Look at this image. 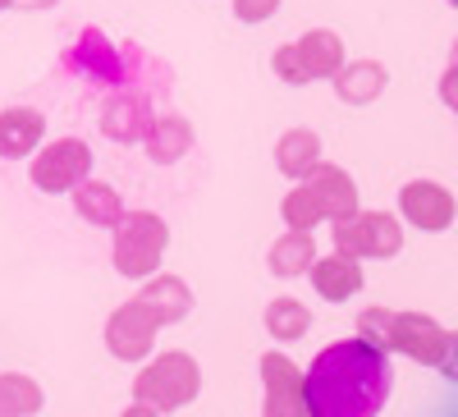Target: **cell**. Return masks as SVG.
<instances>
[{
	"label": "cell",
	"mask_w": 458,
	"mask_h": 417,
	"mask_svg": "<svg viewBox=\"0 0 458 417\" xmlns=\"http://www.w3.org/2000/svg\"><path fill=\"white\" fill-rule=\"evenodd\" d=\"M394 390L390 353L362 335L335 339L302 371V408L312 417H376Z\"/></svg>",
	"instance_id": "obj_1"
},
{
	"label": "cell",
	"mask_w": 458,
	"mask_h": 417,
	"mask_svg": "<svg viewBox=\"0 0 458 417\" xmlns=\"http://www.w3.org/2000/svg\"><path fill=\"white\" fill-rule=\"evenodd\" d=\"M114 230V248H110V261L124 280H147L151 271H161V257H165V243H170V230L157 211H129L110 225Z\"/></svg>",
	"instance_id": "obj_2"
},
{
	"label": "cell",
	"mask_w": 458,
	"mask_h": 417,
	"mask_svg": "<svg viewBox=\"0 0 458 417\" xmlns=\"http://www.w3.org/2000/svg\"><path fill=\"white\" fill-rule=\"evenodd\" d=\"M202 390V367L188 353H161L133 386V413H174Z\"/></svg>",
	"instance_id": "obj_3"
},
{
	"label": "cell",
	"mask_w": 458,
	"mask_h": 417,
	"mask_svg": "<svg viewBox=\"0 0 458 417\" xmlns=\"http://www.w3.org/2000/svg\"><path fill=\"white\" fill-rule=\"evenodd\" d=\"M454 349L458 335L445 330L436 317L427 312H390V330H386V353H403L422 367H440L445 376H454Z\"/></svg>",
	"instance_id": "obj_4"
},
{
	"label": "cell",
	"mask_w": 458,
	"mask_h": 417,
	"mask_svg": "<svg viewBox=\"0 0 458 417\" xmlns=\"http://www.w3.org/2000/svg\"><path fill=\"white\" fill-rule=\"evenodd\" d=\"M403 248V225L390 211H353L335 220V252L353 257V261H386Z\"/></svg>",
	"instance_id": "obj_5"
},
{
	"label": "cell",
	"mask_w": 458,
	"mask_h": 417,
	"mask_svg": "<svg viewBox=\"0 0 458 417\" xmlns=\"http://www.w3.org/2000/svg\"><path fill=\"white\" fill-rule=\"evenodd\" d=\"M88 174H92V151L83 138H55L32 161V183L42 193H73Z\"/></svg>",
	"instance_id": "obj_6"
},
{
	"label": "cell",
	"mask_w": 458,
	"mask_h": 417,
	"mask_svg": "<svg viewBox=\"0 0 458 417\" xmlns=\"http://www.w3.org/2000/svg\"><path fill=\"white\" fill-rule=\"evenodd\" d=\"M157 335H161L157 312H151L142 298H133V302H124V308H114V317L106 321V349L120 362H142L151 349H157Z\"/></svg>",
	"instance_id": "obj_7"
},
{
	"label": "cell",
	"mask_w": 458,
	"mask_h": 417,
	"mask_svg": "<svg viewBox=\"0 0 458 417\" xmlns=\"http://www.w3.org/2000/svg\"><path fill=\"white\" fill-rule=\"evenodd\" d=\"M399 211H403L408 225H417V230H427V234H440V230H449V225H454V198H449V188L445 183H431V179L403 183Z\"/></svg>",
	"instance_id": "obj_8"
},
{
	"label": "cell",
	"mask_w": 458,
	"mask_h": 417,
	"mask_svg": "<svg viewBox=\"0 0 458 417\" xmlns=\"http://www.w3.org/2000/svg\"><path fill=\"white\" fill-rule=\"evenodd\" d=\"M261 381H266V417H298L302 408V371L284 353L261 358Z\"/></svg>",
	"instance_id": "obj_9"
},
{
	"label": "cell",
	"mask_w": 458,
	"mask_h": 417,
	"mask_svg": "<svg viewBox=\"0 0 458 417\" xmlns=\"http://www.w3.org/2000/svg\"><path fill=\"white\" fill-rule=\"evenodd\" d=\"M302 183H308L312 193H317V202H321V211H326V220H330V225L358 211V183L349 179V170L317 161L308 174H302Z\"/></svg>",
	"instance_id": "obj_10"
},
{
	"label": "cell",
	"mask_w": 458,
	"mask_h": 417,
	"mask_svg": "<svg viewBox=\"0 0 458 417\" xmlns=\"http://www.w3.org/2000/svg\"><path fill=\"white\" fill-rule=\"evenodd\" d=\"M330 79H335V97L344 106H367V101H376L380 92H386L390 73L376 60H349V64H339Z\"/></svg>",
	"instance_id": "obj_11"
},
{
	"label": "cell",
	"mask_w": 458,
	"mask_h": 417,
	"mask_svg": "<svg viewBox=\"0 0 458 417\" xmlns=\"http://www.w3.org/2000/svg\"><path fill=\"white\" fill-rule=\"evenodd\" d=\"M42 133H47L42 110H32V106L0 110V157H32L42 147Z\"/></svg>",
	"instance_id": "obj_12"
},
{
	"label": "cell",
	"mask_w": 458,
	"mask_h": 417,
	"mask_svg": "<svg viewBox=\"0 0 458 417\" xmlns=\"http://www.w3.org/2000/svg\"><path fill=\"white\" fill-rule=\"evenodd\" d=\"M308 276H312V289H317L326 302H349V298L362 289V267H358L353 257H344V252L312 261Z\"/></svg>",
	"instance_id": "obj_13"
},
{
	"label": "cell",
	"mask_w": 458,
	"mask_h": 417,
	"mask_svg": "<svg viewBox=\"0 0 458 417\" xmlns=\"http://www.w3.org/2000/svg\"><path fill=\"white\" fill-rule=\"evenodd\" d=\"M138 298L157 312L161 326H174V321H183L188 312H193V294H188V285L179 276H157V271H151Z\"/></svg>",
	"instance_id": "obj_14"
},
{
	"label": "cell",
	"mask_w": 458,
	"mask_h": 417,
	"mask_svg": "<svg viewBox=\"0 0 458 417\" xmlns=\"http://www.w3.org/2000/svg\"><path fill=\"white\" fill-rule=\"evenodd\" d=\"M293 51H298V64H302V73H308V83L312 79H330V73L344 64V42H339V32H330V28L302 32L293 42Z\"/></svg>",
	"instance_id": "obj_15"
},
{
	"label": "cell",
	"mask_w": 458,
	"mask_h": 417,
	"mask_svg": "<svg viewBox=\"0 0 458 417\" xmlns=\"http://www.w3.org/2000/svg\"><path fill=\"white\" fill-rule=\"evenodd\" d=\"M147 157L157 166H174L179 157H188V147H193V124H188L183 115H165V120H151L147 133Z\"/></svg>",
	"instance_id": "obj_16"
},
{
	"label": "cell",
	"mask_w": 458,
	"mask_h": 417,
	"mask_svg": "<svg viewBox=\"0 0 458 417\" xmlns=\"http://www.w3.org/2000/svg\"><path fill=\"white\" fill-rule=\"evenodd\" d=\"M73 211H79L88 225H106V230H110V225L124 216V198L114 193L110 183H101V179L88 174L79 188H73Z\"/></svg>",
	"instance_id": "obj_17"
},
{
	"label": "cell",
	"mask_w": 458,
	"mask_h": 417,
	"mask_svg": "<svg viewBox=\"0 0 458 417\" xmlns=\"http://www.w3.org/2000/svg\"><path fill=\"white\" fill-rule=\"evenodd\" d=\"M317 161H321V138H317L312 129H289V133L276 142V166H280V174H289V179H302Z\"/></svg>",
	"instance_id": "obj_18"
},
{
	"label": "cell",
	"mask_w": 458,
	"mask_h": 417,
	"mask_svg": "<svg viewBox=\"0 0 458 417\" xmlns=\"http://www.w3.org/2000/svg\"><path fill=\"white\" fill-rule=\"evenodd\" d=\"M271 271L276 276H284V280H293V276H302L317 261V243H312V230H289V234H280L276 243H271Z\"/></svg>",
	"instance_id": "obj_19"
},
{
	"label": "cell",
	"mask_w": 458,
	"mask_h": 417,
	"mask_svg": "<svg viewBox=\"0 0 458 417\" xmlns=\"http://www.w3.org/2000/svg\"><path fill=\"white\" fill-rule=\"evenodd\" d=\"M147 106L138 101V97H114L110 106H106V115H101V129H106V138H114V142H138L142 133H147Z\"/></svg>",
	"instance_id": "obj_20"
},
{
	"label": "cell",
	"mask_w": 458,
	"mask_h": 417,
	"mask_svg": "<svg viewBox=\"0 0 458 417\" xmlns=\"http://www.w3.org/2000/svg\"><path fill=\"white\" fill-rule=\"evenodd\" d=\"M266 330H271L280 345H293V339H302L312 330V312L302 308L298 298H276L271 308H266Z\"/></svg>",
	"instance_id": "obj_21"
},
{
	"label": "cell",
	"mask_w": 458,
	"mask_h": 417,
	"mask_svg": "<svg viewBox=\"0 0 458 417\" xmlns=\"http://www.w3.org/2000/svg\"><path fill=\"white\" fill-rule=\"evenodd\" d=\"M42 408V386L32 376H0V417H19V413H37Z\"/></svg>",
	"instance_id": "obj_22"
},
{
	"label": "cell",
	"mask_w": 458,
	"mask_h": 417,
	"mask_svg": "<svg viewBox=\"0 0 458 417\" xmlns=\"http://www.w3.org/2000/svg\"><path fill=\"white\" fill-rule=\"evenodd\" d=\"M280 216H284L289 230H317V225L326 220V211H321L317 193H312V188L302 183V179H298V188H289V198L280 202Z\"/></svg>",
	"instance_id": "obj_23"
},
{
	"label": "cell",
	"mask_w": 458,
	"mask_h": 417,
	"mask_svg": "<svg viewBox=\"0 0 458 417\" xmlns=\"http://www.w3.org/2000/svg\"><path fill=\"white\" fill-rule=\"evenodd\" d=\"M271 69H276V79H280V83H289V88H302V83H308V73H302V64H298V51H293V42L276 51Z\"/></svg>",
	"instance_id": "obj_24"
},
{
	"label": "cell",
	"mask_w": 458,
	"mask_h": 417,
	"mask_svg": "<svg viewBox=\"0 0 458 417\" xmlns=\"http://www.w3.org/2000/svg\"><path fill=\"white\" fill-rule=\"evenodd\" d=\"M276 10H280V0H234L239 23H266Z\"/></svg>",
	"instance_id": "obj_25"
},
{
	"label": "cell",
	"mask_w": 458,
	"mask_h": 417,
	"mask_svg": "<svg viewBox=\"0 0 458 417\" xmlns=\"http://www.w3.org/2000/svg\"><path fill=\"white\" fill-rule=\"evenodd\" d=\"M10 5H19V10H47V5H55V0H10Z\"/></svg>",
	"instance_id": "obj_26"
},
{
	"label": "cell",
	"mask_w": 458,
	"mask_h": 417,
	"mask_svg": "<svg viewBox=\"0 0 458 417\" xmlns=\"http://www.w3.org/2000/svg\"><path fill=\"white\" fill-rule=\"evenodd\" d=\"M0 10H10V0H0Z\"/></svg>",
	"instance_id": "obj_27"
}]
</instances>
